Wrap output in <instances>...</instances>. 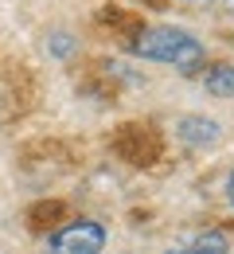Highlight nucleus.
Listing matches in <instances>:
<instances>
[{"label":"nucleus","mask_w":234,"mask_h":254,"mask_svg":"<svg viewBox=\"0 0 234 254\" xmlns=\"http://www.w3.org/2000/svg\"><path fill=\"white\" fill-rule=\"evenodd\" d=\"M137 59H148V63H164L180 74H191L199 70L203 59H207V47H203L199 35L184 32V28H144L129 43Z\"/></svg>","instance_id":"obj_1"},{"label":"nucleus","mask_w":234,"mask_h":254,"mask_svg":"<svg viewBox=\"0 0 234 254\" xmlns=\"http://www.w3.org/2000/svg\"><path fill=\"white\" fill-rule=\"evenodd\" d=\"M105 243H109V235L98 219H70L47 239L43 254H101Z\"/></svg>","instance_id":"obj_2"},{"label":"nucleus","mask_w":234,"mask_h":254,"mask_svg":"<svg viewBox=\"0 0 234 254\" xmlns=\"http://www.w3.org/2000/svg\"><path fill=\"white\" fill-rule=\"evenodd\" d=\"M180 141H187L191 149L215 145L219 141V122H211V118H184L180 122Z\"/></svg>","instance_id":"obj_3"},{"label":"nucleus","mask_w":234,"mask_h":254,"mask_svg":"<svg viewBox=\"0 0 234 254\" xmlns=\"http://www.w3.org/2000/svg\"><path fill=\"white\" fill-rule=\"evenodd\" d=\"M203 90L215 98H234V63H219L203 74Z\"/></svg>","instance_id":"obj_4"},{"label":"nucleus","mask_w":234,"mask_h":254,"mask_svg":"<svg viewBox=\"0 0 234 254\" xmlns=\"http://www.w3.org/2000/svg\"><path fill=\"white\" fill-rule=\"evenodd\" d=\"M168 254H231V243H227V235L207 231V235H199V239H191V243H184Z\"/></svg>","instance_id":"obj_5"},{"label":"nucleus","mask_w":234,"mask_h":254,"mask_svg":"<svg viewBox=\"0 0 234 254\" xmlns=\"http://www.w3.org/2000/svg\"><path fill=\"white\" fill-rule=\"evenodd\" d=\"M51 51H55V55H67V51H70V39H55Z\"/></svg>","instance_id":"obj_6"},{"label":"nucleus","mask_w":234,"mask_h":254,"mask_svg":"<svg viewBox=\"0 0 234 254\" xmlns=\"http://www.w3.org/2000/svg\"><path fill=\"white\" fill-rule=\"evenodd\" d=\"M227 199H231V207H234V172H231V180H227Z\"/></svg>","instance_id":"obj_7"}]
</instances>
